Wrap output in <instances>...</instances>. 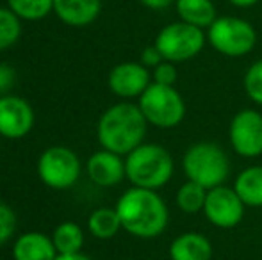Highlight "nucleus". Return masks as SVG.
Wrapping results in <instances>:
<instances>
[{
    "label": "nucleus",
    "mask_w": 262,
    "mask_h": 260,
    "mask_svg": "<svg viewBox=\"0 0 262 260\" xmlns=\"http://www.w3.org/2000/svg\"><path fill=\"white\" fill-rule=\"evenodd\" d=\"M173 171L171 153L156 143H143L125 159V173L134 187L157 191L171 180Z\"/></svg>",
    "instance_id": "nucleus-3"
},
{
    "label": "nucleus",
    "mask_w": 262,
    "mask_h": 260,
    "mask_svg": "<svg viewBox=\"0 0 262 260\" xmlns=\"http://www.w3.org/2000/svg\"><path fill=\"white\" fill-rule=\"evenodd\" d=\"M34 125V112L29 102L20 97L0 98V135L7 139H20L31 132Z\"/></svg>",
    "instance_id": "nucleus-11"
},
{
    "label": "nucleus",
    "mask_w": 262,
    "mask_h": 260,
    "mask_svg": "<svg viewBox=\"0 0 262 260\" xmlns=\"http://www.w3.org/2000/svg\"><path fill=\"white\" fill-rule=\"evenodd\" d=\"M150 84V72L141 63H121L109 73V87L120 98L141 97Z\"/></svg>",
    "instance_id": "nucleus-12"
},
{
    "label": "nucleus",
    "mask_w": 262,
    "mask_h": 260,
    "mask_svg": "<svg viewBox=\"0 0 262 260\" xmlns=\"http://www.w3.org/2000/svg\"><path fill=\"white\" fill-rule=\"evenodd\" d=\"M54 244L59 255L80 253V248L84 244V233L77 223L66 221L54 230Z\"/></svg>",
    "instance_id": "nucleus-19"
},
{
    "label": "nucleus",
    "mask_w": 262,
    "mask_h": 260,
    "mask_svg": "<svg viewBox=\"0 0 262 260\" xmlns=\"http://www.w3.org/2000/svg\"><path fill=\"white\" fill-rule=\"evenodd\" d=\"M182 170L187 180L196 182L209 191L217 185H225L230 175V159L220 145L200 141L186 150Z\"/></svg>",
    "instance_id": "nucleus-4"
},
{
    "label": "nucleus",
    "mask_w": 262,
    "mask_h": 260,
    "mask_svg": "<svg viewBox=\"0 0 262 260\" xmlns=\"http://www.w3.org/2000/svg\"><path fill=\"white\" fill-rule=\"evenodd\" d=\"M246 205L235 193L234 187L227 185H217L214 189H209L205 198L204 214L210 225L216 228L230 230L235 228L245 218Z\"/></svg>",
    "instance_id": "nucleus-9"
},
{
    "label": "nucleus",
    "mask_w": 262,
    "mask_h": 260,
    "mask_svg": "<svg viewBox=\"0 0 262 260\" xmlns=\"http://www.w3.org/2000/svg\"><path fill=\"white\" fill-rule=\"evenodd\" d=\"M138 105L146 122L159 129H173L186 116V102L173 86L152 82L139 97Z\"/></svg>",
    "instance_id": "nucleus-6"
},
{
    "label": "nucleus",
    "mask_w": 262,
    "mask_h": 260,
    "mask_svg": "<svg viewBox=\"0 0 262 260\" xmlns=\"http://www.w3.org/2000/svg\"><path fill=\"white\" fill-rule=\"evenodd\" d=\"M205 198H207V189L202 187L196 182H184L179 187L175 196L177 207L186 214H196V212L204 210Z\"/></svg>",
    "instance_id": "nucleus-21"
},
{
    "label": "nucleus",
    "mask_w": 262,
    "mask_h": 260,
    "mask_svg": "<svg viewBox=\"0 0 262 260\" xmlns=\"http://www.w3.org/2000/svg\"><path fill=\"white\" fill-rule=\"evenodd\" d=\"M102 9V0H54V11L64 23L73 27L93 23Z\"/></svg>",
    "instance_id": "nucleus-15"
},
{
    "label": "nucleus",
    "mask_w": 262,
    "mask_h": 260,
    "mask_svg": "<svg viewBox=\"0 0 262 260\" xmlns=\"http://www.w3.org/2000/svg\"><path fill=\"white\" fill-rule=\"evenodd\" d=\"M243 84H245V91L250 100L257 105H262V59L246 69Z\"/></svg>",
    "instance_id": "nucleus-24"
},
{
    "label": "nucleus",
    "mask_w": 262,
    "mask_h": 260,
    "mask_svg": "<svg viewBox=\"0 0 262 260\" xmlns=\"http://www.w3.org/2000/svg\"><path fill=\"white\" fill-rule=\"evenodd\" d=\"M7 2L18 18L27 21L41 20L54 9V0H7Z\"/></svg>",
    "instance_id": "nucleus-22"
},
{
    "label": "nucleus",
    "mask_w": 262,
    "mask_h": 260,
    "mask_svg": "<svg viewBox=\"0 0 262 260\" xmlns=\"http://www.w3.org/2000/svg\"><path fill=\"white\" fill-rule=\"evenodd\" d=\"M38 173L43 184L52 189H68L79 180L80 160L72 150L52 146L38 160Z\"/></svg>",
    "instance_id": "nucleus-8"
},
{
    "label": "nucleus",
    "mask_w": 262,
    "mask_h": 260,
    "mask_svg": "<svg viewBox=\"0 0 262 260\" xmlns=\"http://www.w3.org/2000/svg\"><path fill=\"white\" fill-rule=\"evenodd\" d=\"M207 41L221 56L243 57L255 49L257 31L243 18L217 16L207 29Z\"/></svg>",
    "instance_id": "nucleus-5"
},
{
    "label": "nucleus",
    "mask_w": 262,
    "mask_h": 260,
    "mask_svg": "<svg viewBox=\"0 0 262 260\" xmlns=\"http://www.w3.org/2000/svg\"><path fill=\"white\" fill-rule=\"evenodd\" d=\"M88 175L100 187H113L127 177L125 160L118 153L100 150V152L93 153L88 160Z\"/></svg>",
    "instance_id": "nucleus-13"
},
{
    "label": "nucleus",
    "mask_w": 262,
    "mask_h": 260,
    "mask_svg": "<svg viewBox=\"0 0 262 260\" xmlns=\"http://www.w3.org/2000/svg\"><path fill=\"white\" fill-rule=\"evenodd\" d=\"M232 6L241 7V9H246V7H253L255 4H259L260 0H228Z\"/></svg>",
    "instance_id": "nucleus-30"
},
{
    "label": "nucleus",
    "mask_w": 262,
    "mask_h": 260,
    "mask_svg": "<svg viewBox=\"0 0 262 260\" xmlns=\"http://www.w3.org/2000/svg\"><path fill=\"white\" fill-rule=\"evenodd\" d=\"M13 257L14 260H55L57 250L50 237L39 232H29L14 243Z\"/></svg>",
    "instance_id": "nucleus-16"
},
{
    "label": "nucleus",
    "mask_w": 262,
    "mask_h": 260,
    "mask_svg": "<svg viewBox=\"0 0 262 260\" xmlns=\"http://www.w3.org/2000/svg\"><path fill=\"white\" fill-rule=\"evenodd\" d=\"M148 122L139 105L121 102L109 107L98 120L97 135L104 150L118 155H128L143 145Z\"/></svg>",
    "instance_id": "nucleus-2"
},
{
    "label": "nucleus",
    "mask_w": 262,
    "mask_h": 260,
    "mask_svg": "<svg viewBox=\"0 0 262 260\" xmlns=\"http://www.w3.org/2000/svg\"><path fill=\"white\" fill-rule=\"evenodd\" d=\"M177 66L175 63H169V61H162L161 64H157L154 68L152 79L156 84L161 86H175L177 82Z\"/></svg>",
    "instance_id": "nucleus-26"
},
{
    "label": "nucleus",
    "mask_w": 262,
    "mask_h": 260,
    "mask_svg": "<svg viewBox=\"0 0 262 260\" xmlns=\"http://www.w3.org/2000/svg\"><path fill=\"white\" fill-rule=\"evenodd\" d=\"M228 139L237 155L245 159L262 155V114L255 109H243L232 118Z\"/></svg>",
    "instance_id": "nucleus-10"
},
{
    "label": "nucleus",
    "mask_w": 262,
    "mask_h": 260,
    "mask_svg": "<svg viewBox=\"0 0 262 260\" xmlns=\"http://www.w3.org/2000/svg\"><path fill=\"white\" fill-rule=\"evenodd\" d=\"M14 82V72L7 64H0V93L9 89L11 84Z\"/></svg>",
    "instance_id": "nucleus-28"
},
{
    "label": "nucleus",
    "mask_w": 262,
    "mask_h": 260,
    "mask_svg": "<svg viewBox=\"0 0 262 260\" xmlns=\"http://www.w3.org/2000/svg\"><path fill=\"white\" fill-rule=\"evenodd\" d=\"M205 41L207 36L202 29L179 20L162 27L154 45L161 52L162 59L179 64L194 59L204 50Z\"/></svg>",
    "instance_id": "nucleus-7"
},
{
    "label": "nucleus",
    "mask_w": 262,
    "mask_h": 260,
    "mask_svg": "<svg viewBox=\"0 0 262 260\" xmlns=\"http://www.w3.org/2000/svg\"><path fill=\"white\" fill-rule=\"evenodd\" d=\"M234 189L246 207H262V166L245 168L235 177Z\"/></svg>",
    "instance_id": "nucleus-18"
},
{
    "label": "nucleus",
    "mask_w": 262,
    "mask_h": 260,
    "mask_svg": "<svg viewBox=\"0 0 262 260\" xmlns=\"http://www.w3.org/2000/svg\"><path fill=\"white\" fill-rule=\"evenodd\" d=\"M88 228L98 239H111L121 230V221L116 208H97L88 219Z\"/></svg>",
    "instance_id": "nucleus-20"
},
{
    "label": "nucleus",
    "mask_w": 262,
    "mask_h": 260,
    "mask_svg": "<svg viewBox=\"0 0 262 260\" xmlns=\"http://www.w3.org/2000/svg\"><path fill=\"white\" fill-rule=\"evenodd\" d=\"M175 9L180 21L198 29H209L217 18V11L212 0H177Z\"/></svg>",
    "instance_id": "nucleus-17"
},
{
    "label": "nucleus",
    "mask_w": 262,
    "mask_h": 260,
    "mask_svg": "<svg viewBox=\"0 0 262 260\" xmlns=\"http://www.w3.org/2000/svg\"><path fill=\"white\" fill-rule=\"evenodd\" d=\"M168 253L171 260H210L214 250L204 233L186 232L171 241Z\"/></svg>",
    "instance_id": "nucleus-14"
},
{
    "label": "nucleus",
    "mask_w": 262,
    "mask_h": 260,
    "mask_svg": "<svg viewBox=\"0 0 262 260\" xmlns=\"http://www.w3.org/2000/svg\"><path fill=\"white\" fill-rule=\"evenodd\" d=\"M145 7L148 9H154V11H161V9H168L169 6L177 2V0H139Z\"/></svg>",
    "instance_id": "nucleus-29"
},
{
    "label": "nucleus",
    "mask_w": 262,
    "mask_h": 260,
    "mask_svg": "<svg viewBox=\"0 0 262 260\" xmlns=\"http://www.w3.org/2000/svg\"><path fill=\"white\" fill-rule=\"evenodd\" d=\"M162 61H164V59H162L161 52L157 50L156 45L146 46V49L141 52V64L146 66V68H156V66L161 64Z\"/></svg>",
    "instance_id": "nucleus-27"
},
{
    "label": "nucleus",
    "mask_w": 262,
    "mask_h": 260,
    "mask_svg": "<svg viewBox=\"0 0 262 260\" xmlns=\"http://www.w3.org/2000/svg\"><path fill=\"white\" fill-rule=\"evenodd\" d=\"M121 228L139 239H154L166 230L169 210L157 191L130 187L120 196L116 203Z\"/></svg>",
    "instance_id": "nucleus-1"
},
{
    "label": "nucleus",
    "mask_w": 262,
    "mask_h": 260,
    "mask_svg": "<svg viewBox=\"0 0 262 260\" xmlns=\"http://www.w3.org/2000/svg\"><path fill=\"white\" fill-rule=\"evenodd\" d=\"M14 230H16V216L11 210V207L0 201V244L7 243Z\"/></svg>",
    "instance_id": "nucleus-25"
},
{
    "label": "nucleus",
    "mask_w": 262,
    "mask_h": 260,
    "mask_svg": "<svg viewBox=\"0 0 262 260\" xmlns=\"http://www.w3.org/2000/svg\"><path fill=\"white\" fill-rule=\"evenodd\" d=\"M21 32L20 18L11 9L0 7V50H6L18 41Z\"/></svg>",
    "instance_id": "nucleus-23"
},
{
    "label": "nucleus",
    "mask_w": 262,
    "mask_h": 260,
    "mask_svg": "<svg viewBox=\"0 0 262 260\" xmlns=\"http://www.w3.org/2000/svg\"><path fill=\"white\" fill-rule=\"evenodd\" d=\"M55 260H91V258L82 253H72V255H57Z\"/></svg>",
    "instance_id": "nucleus-31"
}]
</instances>
